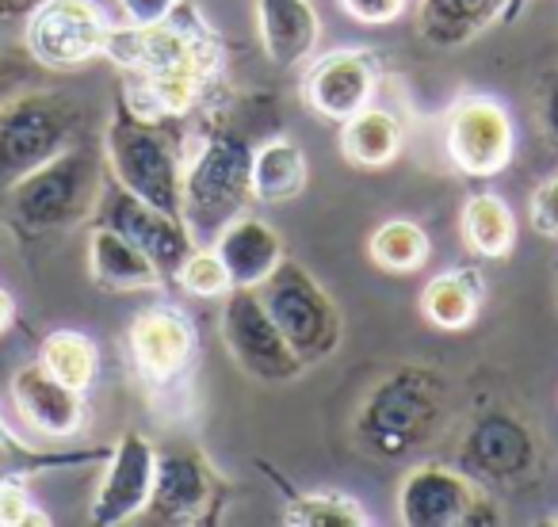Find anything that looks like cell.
<instances>
[{
	"mask_svg": "<svg viewBox=\"0 0 558 527\" xmlns=\"http://www.w3.org/2000/svg\"><path fill=\"white\" fill-rule=\"evenodd\" d=\"M108 187V157L81 138L65 154L50 157L24 180L4 187V222L20 233V237H47V233H62L81 225L85 218L96 215Z\"/></svg>",
	"mask_w": 558,
	"mask_h": 527,
	"instance_id": "cell-2",
	"label": "cell"
},
{
	"mask_svg": "<svg viewBox=\"0 0 558 527\" xmlns=\"http://www.w3.org/2000/svg\"><path fill=\"white\" fill-rule=\"evenodd\" d=\"M96 222L111 225V230L123 233L126 241H134V245L161 268L165 280H172V275L180 272V264H184L195 248V237L184 218L138 199V195H131L126 187H119L116 180H108V187H104V199H100V207H96Z\"/></svg>",
	"mask_w": 558,
	"mask_h": 527,
	"instance_id": "cell-11",
	"label": "cell"
},
{
	"mask_svg": "<svg viewBox=\"0 0 558 527\" xmlns=\"http://www.w3.org/2000/svg\"><path fill=\"white\" fill-rule=\"evenodd\" d=\"M146 512L161 524H207L222 512V481L195 451H165Z\"/></svg>",
	"mask_w": 558,
	"mask_h": 527,
	"instance_id": "cell-13",
	"label": "cell"
},
{
	"mask_svg": "<svg viewBox=\"0 0 558 527\" xmlns=\"http://www.w3.org/2000/svg\"><path fill=\"white\" fill-rule=\"evenodd\" d=\"M111 24L93 0H43L27 16L24 47L43 70H81L108 50Z\"/></svg>",
	"mask_w": 558,
	"mask_h": 527,
	"instance_id": "cell-8",
	"label": "cell"
},
{
	"mask_svg": "<svg viewBox=\"0 0 558 527\" xmlns=\"http://www.w3.org/2000/svg\"><path fill=\"white\" fill-rule=\"evenodd\" d=\"M398 516L410 527H463L497 524V504L474 486L471 474L440 463H421L398 486Z\"/></svg>",
	"mask_w": 558,
	"mask_h": 527,
	"instance_id": "cell-9",
	"label": "cell"
},
{
	"mask_svg": "<svg viewBox=\"0 0 558 527\" xmlns=\"http://www.w3.org/2000/svg\"><path fill=\"white\" fill-rule=\"evenodd\" d=\"M482 303V280L474 268H456V272L436 275L421 295V314L444 333H459L474 321Z\"/></svg>",
	"mask_w": 558,
	"mask_h": 527,
	"instance_id": "cell-25",
	"label": "cell"
},
{
	"mask_svg": "<svg viewBox=\"0 0 558 527\" xmlns=\"http://www.w3.org/2000/svg\"><path fill=\"white\" fill-rule=\"evenodd\" d=\"M104 58L126 73L119 100L142 119L187 115L222 73V47L207 27H187L165 20L154 27H111Z\"/></svg>",
	"mask_w": 558,
	"mask_h": 527,
	"instance_id": "cell-1",
	"label": "cell"
},
{
	"mask_svg": "<svg viewBox=\"0 0 558 527\" xmlns=\"http://www.w3.org/2000/svg\"><path fill=\"white\" fill-rule=\"evenodd\" d=\"M264 310L279 326L283 341L291 344L303 367H318L341 348V310L329 291L306 272L303 264L283 260L268 280L256 287Z\"/></svg>",
	"mask_w": 558,
	"mask_h": 527,
	"instance_id": "cell-7",
	"label": "cell"
},
{
	"mask_svg": "<svg viewBox=\"0 0 558 527\" xmlns=\"http://www.w3.org/2000/svg\"><path fill=\"white\" fill-rule=\"evenodd\" d=\"M288 527H367V512L341 493H295L283 508Z\"/></svg>",
	"mask_w": 558,
	"mask_h": 527,
	"instance_id": "cell-29",
	"label": "cell"
},
{
	"mask_svg": "<svg viewBox=\"0 0 558 527\" xmlns=\"http://www.w3.org/2000/svg\"><path fill=\"white\" fill-rule=\"evenodd\" d=\"M172 280L195 298H222L226 291H233L230 272H226L222 256L215 248H192V256L180 264V272Z\"/></svg>",
	"mask_w": 558,
	"mask_h": 527,
	"instance_id": "cell-31",
	"label": "cell"
},
{
	"mask_svg": "<svg viewBox=\"0 0 558 527\" xmlns=\"http://www.w3.org/2000/svg\"><path fill=\"white\" fill-rule=\"evenodd\" d=\"M104 157L108 172L119 187H126L138 199L154 207L180 215L184 210V157H180V138L161 123V119H142L116 103L108 131H104Z\"/></svg>",
	"mask_w": 558,
	"mask_h": 527,
	"instance_id": "cell-3",
	"label": "cell"
},
{
	"mask_svg": "<svg viewBox=\"0 0 558 527\" xmlns=\"http://www.w3.org/2000/svg\"><path fill=\"white\" fill-rule=\"evenodd\" d=\"M85 138V108L54 88L0 103V192Z\"/></svg>",
	"mask_w": 558,
	"mask_h": 527,
	"instance_id": "cell-4",
	"label": "cell"
},
{
	"mask_svg": "<svg viewBox=\"0 0 558 527\" xmlns=\"http://www.w3.org/2000/svg\"><path fill=\"white\" fill-rule=\"evenodd\" d=\"M248 161L253 149L238 131H215L203 149L184 164V210L180 218L192 230L195 245H210L230 218L241 215L248 192Z\"/></svg>",
	"mask_w": 558,
	"mask_h": 527,
	"instance_id": "cell-6",
	"label": "cell"
},
{
	"mask_svg": "<svg viewBox=\"0 0 558 527\" xmlns=\"http://www.w3.org/2000/svg\"><path fill=\"white\" fill-rule=\"evenodd\" d=\"M222 341L233 364L260 382H291L303 375V359L283 341L253 287H233L222 295Z\"/></svg>",
	"mask_w": 558,
	"mask_h": 527,
	"instance_id": "cell-10",
	"label": "cell"
},
{
	"mask_svg": "<svg viewBox=\"0 0 558 527\" xmlns=\"http://www.w3.org/2000/svg\"><path fill=\"white\" fill-rule=\"evenodd\" d=\"M43 0H0V20H12V16H32L39 9Z\"/></svg>",
	"mask_w": 558,
	"mask_h": 527,
	"instance_id": "cell-38",
	"label": "cell"
},
{
	"mask_svg": "<svg viewBox=\"0 0 558 527\" xmlns=\"http://www.w3.org/2000/svg\"><path fill=\"white\" fill-rule=\"evenodd\" d=\"M341 9L349 12L356 24L387 27V24H395V20H402V12L410 9V0H341Z\"/></svg>",
	"mask_w": 558,
	"mask_h": 527,
	"instance_id": "cell-35",
	"label": "cell"
},
{
	"mask_svg": "<svg viewBox=\"0 0 558 527\" xmlns=\"http://www.w3.org/2000/svg\"><path fill=\"white\" fill-rule=\"evenodd\" d=\"M306 180H311V164L306 154L291 138H271L253 149L248 161V192L256 203H288L303 195Z\"/></svg>",
	"mask_w": 558,
	"mask_h": 527,
	"instance_id": "cell-23",
	"label": "cell"
},
{
	"mask_svg": "<svg viewBox=\"0 0 558 527\" xmlns=\"http://www.w3.org/2000/svg\"><path fill=\"white\" fill-rule=\"evenodd\" d=\"M39 367L50 371L58 382L73 390H88L96 382V367H100V352L88 341L85 333H73V329H58L43 341L39 348Z\"/></svg>",
	"mask_w": 558,
	"mask_h": 527,
	"instance_id": "cell-28",
	"label": "cell"
},
{
	"mask_svg": "<svg viewBox=\"0 0 558 527\" xmlns=\"http://www.w3.org/2000/svg\"><path fill=\"white\" fill-rule=\"evenodd\" d=\"M12 318H16V303H12L9 291H0V333L12 326Z\"/></svg>",
	"mask_w": 558,
	"mask_h": 527,
	"instance_id": "cell-39",
	"label": "cell"
},
{
	"mask_svg": "<svg viewBox=\"0 0 558 527\" xmlns=\"http://www.w3.org/2000/svg\"><path fill=\"white\" fill-rule=\"evenodd\" d=\"M527 218H532L535 233L558 241V176L543 180L532 192V207H527Z\"/></svg>",
	"mask_w": 558,
	"mask_h": 527,
	"instance_id": "cell-34",
	"label": "cell"
},
{
	"mask_svg": "<svg viewBox=\"0 0 558 527\" xmlns=\"http://www.w3.org/2000/svg\"><path fill=\"white\" fill-rule=\"evenodd\" d=\"M444 420V382L425 367H398L360 405L356 436L383 458L417 451Z\"/></svg>",
	"mask_w": 558,
	"mask_h": 527,
	"instance_id": "cell-5",
	"label": "cell"
},
{
	"mask_svg": "<svg viewBox=\"0 0 558 527\" xmlns=\"http://www.w3.org/2000/svg\"><path fill=\"white\" fill-rule=\"evenodd\" d=\"M463 237L486 260H501L517 245V218L501 195H471L463 203Z\"/></svg>",
	"mask_w": 558,
	"mask_h": 527,
	"instance_id": "cell-26",
	"label": "cell"
},
{
	"mask_svg": "<svg viewBox=\"0 0 558 527\" xmlns=\"http://www.w3.org/2000/svg\"><path fill=\"white\" fill-rule=\"evenodd\" d=\"M256 24H260L264 54L279 70L306 62L322 35V20L311 0H256Z\"/></svg>",
	"mask_w": 558,
	"mask_h": 527,
	"instance_id": "cell-20",
	"label": "cell"
},
{
	"mask_svg": "<svg viewBox=\"0 0 558 527\" xmlns=\"http://www.w3.org/2000/svg\"><path fill=\"white\" fill-rule=\"evenodd\" d=\"M375 88H379V73H375L372 54L364 50H333V54L318 58L303 77V100L314 115L329 119V123H344L356 111L372 103Z\"/></svg>",
	"mask_w": 558,
	"mask_h": 527,
	"instance_id": "cell-16",
	"label": "cell"
},
{
	"mask_svg": "<svg viewBox=\"0 0 558 527\" xmlns=\"http://www.w3.org/2000/svg\"><path fill=\"white\" fill-rule=\"evenodd\" d=\"M39 73H43V65L35 62L32 54L27 58L0 54V103L12 100V96H20V93L39 88Z\"/></svg>",
	"mask_w": 558,
	"mask_h": 527,
	"instance_id": "cell-33",
	"label": "cell"
},
{
	"mask_svg": "<svg viewBox=\"0 0 558 527\" xmlns=\"http://www.w3.org/2000/svg\"><path fill=\"white\" fill-rule=\"evenodd\" d=\"M9 394L20 420L43 440H73L85 428V390L65 387L43 367H24L12 375Z\"/></svg>",
	"mask_w": 558,
	"mask_h": 527,
	"instance_id": "cell-17",
	"label": "cell"
},
{
	"mask_svg": "<svg viewBox=\"0 0 558 527\" xmlns=\"http://www.w3.org/2000/svg\"><path fill=\"white\" fill-rule=\"evenodd\" d=\"M157 448L142 432H126L108 455V470L93 497V524L119 527L126 519L142 516L154 497Z\"/></svg>",
	"mask_w": 558,
	"mask_h": 527,
	"instance_id": "cell-14",
	"label": "cell"
},
{
	"mask_svg": "<svg viewBox=\"0 0 558 527\" xmlns=\"http://www.w3.org/2000/svg\"><path fill=\"white\" fill-rule=\"evenodd\" d=\"M463 463L486 481H517L535 466V440L512 413H486L463 440Z\"/></svg>",
	"mask_w": 558,
	"mask_h": 527,
	"instance_id": "cell-18",
	"label": "cell"
},
{
	"mask_svg": "<svg viewBox=\"0 0 558 527\" xmlns=\"http://www.w3.org/2000/svg\"><path fill=\"white\" fill-rule=\"evenodd\" d=\"M210 248L222 256L233 287H253V291L276 272L279 264L288 260L283 237H279L264 218H253V215H245V210L218 230V237L210 241Z\"/></svg>",
	"mask_w": 558,
	"mask_h": 527,
	"instance_id": "cell-19",
	"label": "cell"
},
{
	"mask_svg": "<svg viewBox=\"0 0 558 527\" xmlns=\"http://www.w3.org/2000/svg\"><path fill=\"white\" fill-rule=\"evenodd\" d=\"M398 149H402V126L390 111L367 103L341 123V154L360 169H383L395 161Z\"/></svg>",
	"mask_w": 558,
	"mask_h": 527,
	"instance_id": "cell-24",
	"label": "cell"
},
{
	"mask_svg": "<svg viewBox=\"0 0 558 527\" xmlns=\"http://www.w3.org/2000/svg\"><path fill=\"white\" fill-rule=\"evenodd\" d=\"M512 0H421V35L433 47H463L497 24Z\"/></svg>",
	"mask_w": 558,
	"mask_h": 527,
	"instance_id": "cell-22",
	"label": "cell"
},
{
	"mask_svg": "<svg viewBox=\"0 0 558 527\" xmlns=\"http://www.w3.org/2000/svg\"><path fill=\"white\" fill-rule=\"evenodd\" d=\"M50 524V516L32 501L24 478H0V527Z\"/></svg>",
	"mask_w": 558,
	"mask_h": 527,
	"instance_id": "cell-32",
	"label": "cell"
},
{
	"mask_svg": "<svg viewBox=\"0 0 558 527\" xmlns=\"http://www.w3.org/2000/svg\"><path fill=\"white\" fill-rule=\"evenodd\" d=\"M180 0H119V12L131 27H154L177 16Z\"/></svg>",
	"mask_w": 558,
	"mask_h": 527,
	"instance_id": "cell-36",
	"label": "cell"
},
{
	"mask_svg": "<svg viewBox=\"0 0 558 527\" xmlns=\"http://www.w3.org/2000/svg\"><path fill=\"white\" fill-rule=\"evenodd\" d=\"M448 157L459 172L474 180L497 176L517 154V126L509 111L489 96H463L448 111Z\"/></svg>",
	"mask_w": 558,
	"mask_h": 527,
	"instance_id": "cell-12",
	"label": "cell"
},
{
	"mask_svg": "<svg viewBox=\"0 0 558 527\" xmlns=\"http://www.w3.org/2000/svg\"><path fill=\"white\" fill-rule=\"evenodd\" d=\"M367 253H372V260L379 264L383 272L410 275V272H421V268H425L433 245H428L425 225L410 222V218H390V222H383L379 230L372 233Z\"/></svg>",
	"mask_w": 558,
	"mask_h": 527,
	"instance_id": "cell-27",
	"label": "cell"
},
{
	"mask_svg": "<svg viewBox=\"0 0 558 527\" xmlns=\"http://www.w3.org/2000/svg\"><path fill=\"white\" fill-rule=\"evenodd\" d=\"M96 458L93 451L85 455H58V451H39L27 448L20 436L9 432V425L0 420V478H32V474H47V470H65V466H81Z\"/></svg>",
	"mask_w": 558,
	"mask_h": 527,
	"instance_id": "cell-30",
	"label": "cell"
},
{
	"mask_svg": "<svg viewBox=\"0 0 558 527\" xmlns=\"http://www.w3.org/2000/svg\"><path fill=\"white\" fill-rule=\"evenodd\" d=\"M88 272H93V283H100L104 291H119V295H126V291H157L165 283L161 268L134 241H126L123 233L100 222H96L93 237H88Z\"/></svg>",
	"mask_w": 558,
	"mask_h": 527,
	"instance_id": "cell-21",
	"label": "cell"
},
{
	"mask_svg": "<svg viewBox=\"0 0 558 527\" xmlns=\"http://www.w3.org/2000/svg\"><path fill=\"white\" fill-rule=\"evenodd\" d=\"M539 126L550 146H558V73H550L539 88Z\"/></svg>",
	"mask_w": 558,
	"mask_h": 527,
	"instance_id": "cell-37",
	"label": "cell"
},
{
	"mask_svg": "<svg viewBox=\"0 0 558 527\" xmlns=\"http://www.w3.org/2000/svg\"><path fill=\"white\" fill-rule=\"evenodd\" d=\"M131 359L138 375L154 387H169L187 371L195 352V326L177 306H149L131 321Z\"/></svg>",
	"mask_w": 558,
	"mask_h": 527,
	"instance_id": "cell-15",
	"label": "cell"
}]
</instances>
